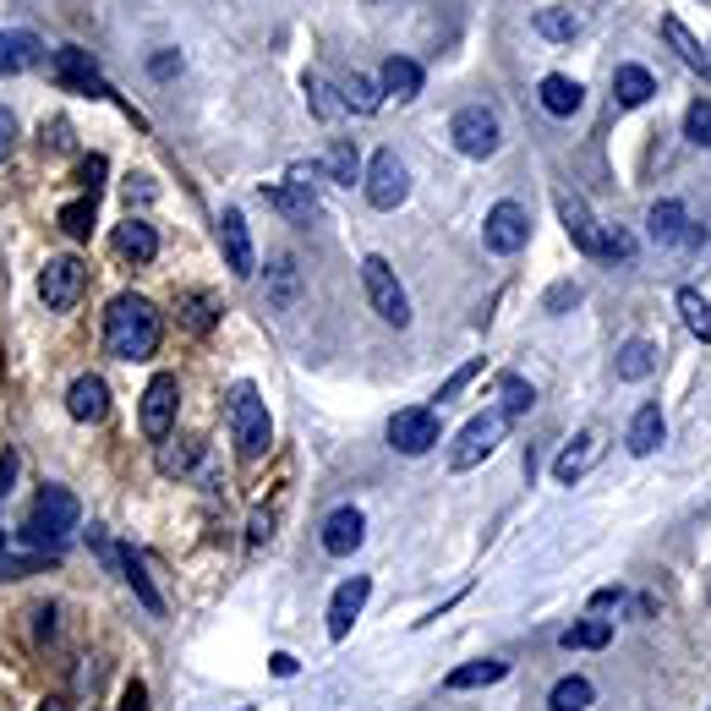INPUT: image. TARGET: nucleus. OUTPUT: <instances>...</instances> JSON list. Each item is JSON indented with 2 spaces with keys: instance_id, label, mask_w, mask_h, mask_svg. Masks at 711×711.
Returning <instances> with one entry per match:
<instances>
[{
  "instance_id": "1",
  "label": "nucleus",
  "mask_w": 711,
  "mask_h": 711,
  "mask_svg": "<svg viewBox=\"0 0 711 711\" xmlns=\"http://www.w3.org/2000/svg\"><path fill=\"white\" fill-rule=\"evenodd\" d=\"M104 346L115 361H148L159 351V313L143 296H115L104 313Z\"/></svg>"
},
{
  "instance_id": "2",
  "label": "nucleus",
  "mask_w": 711,
  "mask_h": 711,
  "mask_svg": "<svg viewBox=\"0 0 711 711\" xmlns=\"http://www.w3.org/2000/svg\"><path fill=\"white\" fill-rule=\"evenodd\" d=\"M230 432H236L241 460H263V454H269L274 421H269V405H263L258 383H236V388H230Z\"/></svg>"
},
{
  "instance_id": "3",
  "label": "nucleus",
  "mask_w": 711,
  "mask_h": 711,
  "mask_svg": "<svg viewBox=\"0 0 711 711\" xmlns=\"http://www.w3.org/2000/svg\"><path fill=\"white\" fill-rule=\"evenodd\" d=\"M77 520H82V504H77L66 487H44V493L33 498L27 537H33L38 548H55V542H66V537L77 531Z\"/></svg>"
},
{
  "instance_id": "4",
  "label": "nucleus",
  "mask_w": 711,
  "mask_h": 711,
  "mask_svg": "<svg viewBox=\"0 0 711 711\" xmlns=\"http://www.w3.org/2000/svg\"><path fill=\"white\" fill-rule=\"evenodd\" d=\"M361 285H366V302H372V313L383 318V324H394V329H405L410 324V296L399 291V280H394V269L372 252V258H361Z\"/></svg>"
},
{
  "instance_id": "5",
  "label": "nucleus",
  "mask_w": 711,
  "mask_h": 711,
  "mask_svg": "<svg viewBox=\"0 0 711 711\" xmlns=\"http://www.w3.org/2000/svg\"><path fill=\"white\" fill-rule=\"evenodd\" d=\"M504 427H509L504 410H482V416H471V421L460 427L454 449H449V471H471V465H482V460L504 443Z\"/></svg>"
},
{
  "instance_id": "6",
  "label": "nucleus",
  "mask_w": 711,
  "mask_h": 711,
  "mask_svg": "<svg viewBox=\"0 0 711 711\" xmlns=\"http://www.w3.org/2000/svg\"><path fill=\"white\" fill-rule=\"evenodd\" d=\"M49 77H55L66 93L110 99V82H104V71H99V66H93V55H88V49H77V44H66V49H49Z\"/></svg>"
},
{
  "instance_id": "7",
  "label": "nucleus",
  "mask_w": 711,
  "mask_h": 711,
  "mask_svg": "<svg viewBox=\"0 0 711 711\" xmlns=\"http://www.w3.org/2000/svg\"><path fill=\"white\" fill-rule=\"evenodd\" d=\"M405 198H410V170H405V159H399L394 148L372 154V165H366V203H372V208H399Z\"/></svg>"
},
{
  "instance_id": "8",
  "label": "nucleus",
  "mask_w": 711,
  "mask_h": 711,
  "mask_svg": "<svg viewBox=\"0 0 711 711\" xmlns=\"http://www.w3.org/2000/svg\"><path fill=\"white\" fill-rule=\"evenodd\" d=\"M449 137H454V148H460L465 159H487V154H498V115L482 110V104H465V110L449 121Z\"/></svg>"
},
{
  "instance_id": "9",
  "label": "nucleus",
  "mask_w": 711,
  "mask_h": 711,
  "mask_svg": "<svg viewBox=\"0 0 711 711\" xmlns=\"http://www.w3.org/2000/svg\"><path fill=\"white\" fill-rule=\"evenodd\" d=\"M82 285H88V269H82L77 258H49L44 274H38V302L55 307V313H66V307L82 296Z\"/></svg>"
},
{
  "instance_id": "10",
  "label": "nucleus",
  "mask_w": 711,
  "mask_h": 711,
  "mask_svg": "<svg viewBox=\"0 0 711 711\" xmlns=\"http://www.w3.org/2000/svg\"><path fill=\"white\" fill-rule=\"evenodd\" d=\"M388 443H394L399 454H427V449L438 443V410H427V405L394 410V416H388Z\"/></svg>"
},
{
  "instance_id": "11",
  "label": "nucleus",
  "mask_w": 711,
  "mask_h": 711,
  "mask_svg": "<svg viewBox=\"0 0 711 711\" xmlns=\"http://www.w3.org/2000/svg\"><path fill=\"white\" fill-rule=\"evenodd\" d=\"M487 252H498V258H515L526 241H531V214L520 208V203H498L493 214H487Z\"/></svg>"
},
{
  "instance_id": "12",
  "label": "nucleus",
  "mask_w": 711,
  "mask_h": 711,
  "mask_svg": "<svg viewBox=\"0 0 711 711\" xmlns=\"http://www.w3.org/2000/svg\"><path fill=\"white\" fill-rule=\"evenodd\" d=\"M176 394H181V383H176L170 372H154V383L143 388V432H148L154 443H165V438H170V421H176Z\"/></svg>"
},
{
  "instance_id": "13",
  "label": "nucleus",
  "mask_w": 711,
  "mask_h": 711,
  "mask_svg": "<svg viewBox=\"0 0 711 711\" xmlns=\"http://www.w3.org/2000/svg\"><path fill=\"white\" fill-rule=\"evenodd\" d=\"M219 241H225V263H230V274H236V280H252V274H258V252H252V236H247L241 208H225V219H219Z\"/></svg>"
},
{
  "instance_id": "14",
  "label": "nucleus",
  "mask_w": 711,
  "mask_h": 711,
  "mask_svg": "<svg viewBox=\"0 0 711 711\" xmlns=\"http://www.w3.org/2000/svg\"><path fill=\"white\" fill-rule=\"evenodd\" d=\"M361 537H366V515L346 504V509H335L329 520H324V553L329 558H351L356 548H361Z\"/></svg>"
},
{
  "instance_id": "15",
  "label": "nucleus",
  "mask_w": 711,
  "mask_h": 711,
  "mask_svg": "<svg viewBox=\"0 0 711 711\" xmlns=\"http://www.w3.org/2000/svg\"><path fill=\"white\" fill-rule=\"evenodd\" d=\"M646 225H652V241H657V247H696V241H701V236L690 230V214H685L679 198H663Z\"/></svg>"
},
{
  "instance_id": "16",
  "label": "nucleus",
  "mask_w": 711,
  "mask_h": 711,
  "mask_svg": "<svg viewBox=\"0 0 711 711\" xmlns=\"http://www.w3.org/2000/svg\"><path fill=\"white\" fill-rule=\"evenodd\" d=\"M366 597H372V580H366V575H351V580L335 591V602H329V635H335V641H346V635L356 630Z\"/></svg>"
},
{
  "instance_id": "17",
  "label": "nucleus",
  "mask_w": 711,
  "mask_h": 711,
  "mask_svg": "<svg viewBox=\"0 0 711 711\" xmlns=\"http://www.w3.org/2000/svg\"><path fill=\"white\" fill-rule=\"evenodd\" d=\"M66 410H71V421H104V416H110V388H104V377L82 372V377L66 388Z\"/></svg>"
},
{
  "instance_id": "18",
  "label": "nucleus",
  "mask_w": 711,
  "mask_h": 711,
  "mask_svg": "<svg viewBox=\"0 0 711 711\" xmlns=\"http://www.w3.org/2000/svg\"><path fill=\"white\" fill-rule=\"evenodd\" d=\"M558 219H564V230H569V241L586 252V258H597V219H591V208H586V198H575V192H558Z\"/></svg>"
},
{
  "instance_id": "19",
  "label": "nucleus",
  "mask_w": 711,
  "mask_h": 711,
  "mask_svg": "<svg viewBox=\"0 0 711 711\" xmlns=\"http://www.w3.org/2000/svg\"><path fill=\"white\" fill-rule=\"evenodd\" d=\"M263 203H269V208H280L291 225H313V219H318V198H313L307 187H296V181L263 187Z\"/></svg>"
},
{
  "instance_id": "20",
  "label": "nucleus",
  "mask_w": 711,
  "mask_h": 711,
  "mask_svg": "<svg viewBox=\"0 0 711 711\" xmlns=\"http://www.w3.org/2000/svg\"><path fill=\"white\" fill-rule=\"evenodd\" d=\"M597 460H602V438H597V432H580V438H575V443L553 460V476H558L564 487H575V482H580Z\"/></svg>"
},
{
  "instance_id": "21",
  "label": "nucleus",
  "mask_w": 711,
  "mask_h": 711,
  "mask_svg": "<svg viewBox=\"0 0 711 711\" xmlns=\"http://www.w3.org/2000/svg\"><path fill=\"white\" fill-rule=\"evenodd\" d=\"M663 38L674 44V55H679L696 77H707V82H711V49L696 38V33H690V27H685V22H679V16H663Z\"/></svg>"
},
{
  "instance_id": "22",
  "label": "nucleus",
  "mask_w": 711,
  "mask_h": 711,
  "mask_svg": "<svg viewBox=\"0 0 711 711\" xmlns=\"http://www.w3.org/2000/svg\"><path fill=\"white\" fill-rule=\"evenodd\" d=\"M115 252H121L126 263H154V258H159V236H154V225H148V219H126V225H115Z\"/></svg>"
},
{
  "instance_id": "23",
  "label": "nucleus",
  "mask_w": 711,
  "mask_h": 711,
  "mask_svg": "<svg viewBox=\"0 0 711 711\" xmlns=\"http://www.w3.org/2000/svg\"><path fill=\"white\" fill-rule=\"evenodd\" d=\"M377 88H383L388 99H399V104H405V99H416V93H421V66H416L410 55H388V60H383Z\"/></svg>"
},
{
  "instance_id": "24",
  "label": "nucleus",
  "mask_w": 711,
  "mask_h": 711,
  "mask_svg": "<svg viewBox=\"0 0 711 711\" xmlns=\"http://www.w3.org/2000/svg\"><path fill=\"white\" fill-rule=\"evenodd\" d=\"M663 438H668V421H663V405H641L635 410V421H630V454H657L663 449Z\"/></svg>"
},
{
  "instance_id": "25",
  "label": "nucleus",
  "mask_w": 711,
  "mask_h": 711,
  "mask_svg": "<svg viewBox=\"0 0 711 711\" xmlns=\"http://www.w3.org/2000/svg\"><path fill=\"white\" fill-rule=\"evenodd\" d=\"M531 27H537L542 38H553V44H569V38L586 27V16H580L575 5H542V11L531 16Z\"/></svg>"
},
{
  "instance_id": "26",
  "label": "nucleus",
  "mask_w": 711,
  "mask_h": 711,
  "mask_svg": "<svg viewBox=\"0 0 711 711\" xmlns=\"http://www.w3.org/2000/svg\"><path fill=\"white\" fill-rule=\"evenodd\" d=\"M498 679H509V663H504V657H482V663L454 668V674L443 679V690H487V685H498Z\"/></svg>"
},
{
  "instance_id": "27",
  "label": "nucleus",
  "mask_w": 711,
  "mask_h": 711,
  "mask_svg": "<svg viewBox=\"0 0 711 711\" xmlns=\"http://www.w3.org/2000/svg\"><path fill=\"white\" fill-rule=\"evenodd\" d=\"M652 93H657V82H652V71H646V66H619V71H613V99H619L624 110L646 104Z\"/></svg>"
},
{
  "instance_id": "28",
  "label": "nucleus",
  "mask_w": 711,
  "mask_h": 711,
  "mask_svg": "<svg viewBox=\"0 0 711 711\" xmlns=\"http://www.w3.org/2000/svg\"><path fill=\"white\" fill-rule=\"evenodd\" d=\"M537 93H542V110H548V115H575L586 88H580L575 77H558V71H553V77H542V88H537Z\"/></svg>"
},
{
  "instance_id": "29",
  "label": "nucleus",
  "mask_w": 711,
  "mask_h": 711,
  "mask_svg": "<svg viewBox=\"0 0 711 711\" xmlns=\"http://www.w3.org/2000/svg\"><path fill=\"white\" fill-rule=\"evenodd\" d=\"M608 641H613V624H608V619H580V624H569V630L558 635L564 652H602Z\"/></svg>"
},
{
  "instance_id": "30",
  "label": "nucleus",
  "mask_w": 711,
  "mask_h": 711,
  "mask_svg": "<svg viewBox=\"0 0 711 711\" xmlns=\"http://www.w3.org/2000/svg\"><path fill=\"white\" fill-rule=\"evenodd\" d=\"M121 575H126V586L137 591V602H143L148 613H165V597L154 591V580H148V564H143L137 553H126V548H121Z\"/></svg>"
},
{
  "instance_id": "31",
  "label": "nucleus",
  "mask_w": 711,
  "mask_h": 711,
  "mask_svg": "<svg viewBox=\"0 0 711 711\" xmlns=\"http://www.w3.org/2000/svg\"><path fill=\"white\" fill-rule=\"evenodd\" d=\"M33 60H38V38H33V33H0V71H5V77L27 71Z\"/></svg>"
},
{
  "instance_id": "32",
  "label": "nucleus",
  "mask_w": 711,
  "mask_h": 711,
  "mask_svg": "<svg viewBox=\"0 0 711 711\" xmlns=\"http://www.w3.org/2000/svg\"><path fill=\"white\" fill-rule=\"evenodd\" d=\"M324 170H329V181H335V187H356V181H361V159H356L351 137H335V143H329Z\"/></svg>"
},
{
  "instance_id": "33",
  "label": "nucleus",
  "mask_w": 711,
  "mask_h": 711,
  "mask_svg": "<svg viewBox=\"0 0 711 711\" xmlns=\"http://www.w3.org/2000/svg\"><path fill=\"white\" fill-rule=\"evenodd\" d=\"M340 104H346V110H356V115H372V110L383 104V88H377L372 77H361V71H356V77H346V82H340Z\"/></svg>"
},
{
  "instance_id": "34",
  "label": "nucleus",
  "mask_w": 711,
  "mask_h": 711,
  "mask_svg": "<svg viewBox=\"0 0 711 711\" xmlns=\"http://www.w3.org/2000/svg\"><path fill=\"white\" fill-rule=\"evenodd\" d=\"M498 399H504V416L515 421V416H526V410L537 405V388H531L520 372H504V377H498Z\"/></svg>"
},
{
  "instance_id": "35",
  "label": "nucleus",
  "mask_w": 711,
  "mask_h": 711,
  "mask_svg": "<svg viewBox=\"0 0 711 711\" xmlns=\"http://www.w3.org/2000/svg\"><path fill=\"white\" fill-rule=\"evenodd\" d=\"M591 696H597V690H591V679L569 674V679H558V685H553L548 707H553V711H586V707H591Z\"/></svg>"
},
{
  "instance_id": "36",
  "label": "nucleus",
  "mask_w": 711,
  "mask_h": 711,
  "mask_svg": "<svg viewBox=\"0 0 711 711\" xmlns=\"http://www.w3.org/2000/svg\"><path fill=\"white\" fill-rule=\"evenodd\" d=\"M657 372V351L646 346V340H630L624 351H619V377L624 383H641V377H652Z\"/></svg>"
},
{
  "instance_id": "37",
  "label": "nucleus",
  "mask_w": 711,
  "mask_h": 711,
  "mask_svg": "<svg viewBox=\"0 0 711 711\" xmlns=\"http://www.w3.org/2000/svg\"><path fill=\"white\" fill-rule=\"evenodd\" d=\"M679 313H685V329H690L696 340H707V346H711V302H707V296L685 285V291H679Z\"/></svg>"
},
{
  "instance_id": "38",
  "label": "nucleus",
  "mask_w": 711,
  "mask_h": 711,
  "mask_svg": "<svg viewBox=\"0 0 711 711\" xmlns=\"http://www.w3.org/2000/svg\"><path fill=\"white\" fill-rule=\"evenodd\" d=\"M93 208H99V198L66 203V208H60V230H66L71 241H88V236H93Z\"/></svg>"
},
{
  "instance_id": "39",
  "label": "nucleus",
  "mask_w": 711,
  "mask_h": 711,
  "mask_svg": "<svg viewBox=\"0 0 711 711\" xmlns=\"http://www.w3.org/2000/svg\"><path fill=\"white\" fill-rule=\"evenodd\" d=\"M192 465H198V443H192V438H181V443H165V449H159V471H165V476H187Z\"/></svg>"
},
{
  "instance_id": "40",
  "label": "nucleus",
  "mask_w": 711,
  "mask_h": 711,
  "mask_svg": "<svg viewBox=\"0 0 711 711\" xmlns=\"http://www.w3.org/2000/svg\"><path fill=\"white\" fill-rule=\"evenodd\" d=\"M597 258H608V263H630V258H635V236L619 230V225L602 230V236H597Z\"/></svg>"
},
{
  "instance_id": "41",
  "label": "nucleus",
  "mask_w": 711,
  "mask_h": 711,
  "mask_svg": "<svg viewBox=\"0 0 711 711\" xmlns=\"http://www.w3.org/2000/svg\"><path fill=\"white\" fill-rule=\"evenodd\" d=\"M269 274H274V302H280V307H296V291H302L296 263H291V258H274V269H269Z\"/></svg>"
},
{
  "instance_id": "42",
  "label": "nucleus",
  "mask_w": 711,
  "mask_h": 711,
  "mask_svg": "<svg viewBox=\"0 0 711 711\" xmlns=\"http://www.w3.org/2000/svg\"><path fill=\"white\" fill-rule=\"evenodd\" d=\"M685 137H690L696 148H711V99H696V104L685 110Z\"/></svg>"
},
{
  "instance_id": "43",
  "label": "nucleus",
  "mask_w": 711,
  "mask_h": 711,
  "mask_svg": "<svg viewBox=\"0 0 711 711\" xmlns=\"http://www.w3.org/2000/svg\"><path fill=\"white\" fill-rule=\"evenodd\" d=\"M181 324H187L192 335H208V329H214V302H208V296H187V302H181Z\"/></svg>"
},
{
  "instance_id": "44",
  "label": "nucleus",
  "mask_w": 711,
  "mask_h": 711,
  "mask_svg": "<svg viewBox=\"0 0 711 711\" xmlns=\"http://www.w3.org/2000/svg\"><path fill=\"white\" fill-rule=\"evenodd\" d=\"M482 366H487V356H471V361H465V366H460V372H454V377H449L443 388H438V405H449V399H460V388H465V383H471V377H476Z\"/></svg>"
},
{
  "instance_id": "45",
  "label": "nucleus",
  "mask_w": 711,
  "mask_h": 711,
  "mask_svg": "<svg viewBox=\"0 0 711 711\" xmlns=\"http://www.w3.org/2000/svg\"><path fill=\"white\" fill-rule=\"evenodd\" d=\"M104 170H110V165H104V154H88V159L77 165V181L88 187V198H99V187H104Z\"/></svg>"
},
{
  "instance_id": "46",
  "label": "nucleus",
  "mask_w": 711,
  "mask_h": 711,
  "mask_svg": "<svg viewBox=\"0 0 711 711\" xmlns=\"http://www.w3.org/2000/svg\"><path fill=\"white\" fill-rule=\"evenodd\" d=\"M302 88H307V104H313V115H324V121H329V115H335V110H340V104H335V99H329V88H324V82H318V77H307V82H302Z\"/></svg>"
},
{
  "instance_id": "47",
  "label": "nucleus",
  "mask_w": 711,
  "mask_h": 711,
  "mask_svg": "<svg viewBox=\"0 0 711 711\" xmlns=\"http://www.w3.org/2000/svg\"><path fill=\"white\" fill-rule=\"evenodd\" d=\"M88 548H93V553H99V558H104V569H121V548H115V542H110V537H104V531H99V526H93V531H88Z\"/></svg>"
},
{
  "instance_id": "48",
  "label": "nucleus",
  "mask_w": 711,
  "mask_h": 711,
  "mask_svg": "<svg viewBox=\"0 0 711 711\" xmlns=\"http://www.w3.org/2000/svg\"><path fill=\"white\" fill-rule=\"evenodd\" d=\"M575 302H580V291H575V285H553L542 307H548V313H564V307H575Z\"/></svg>"
},
{
  "instance_id": "49",
  "label": "nucleus",
  "mask_w": 711,
  "mask_h": 711,
  "mask_svg": "<svg viewBox=\"0 0 711 711\" xmlns=\"http://www.w3.org/2000/svg\"><path fill=\"white\" fill-rule=\"evenodd\" d=\"M11 482H16V454L5 449V454H0V498L11 493Z\"/></svg>"
},
{
  "instance_id": "50",
  "label": "nucleus",
  "mask_w": 711,
  "mask_h": 711,
  "mask_svg": "<svg viewBox=\"0 0 711 711\" xmlns=\"http://www.w3.org/2000/svg\"><path fill=\"white\" fill-rule=\"evenodd\" d=\"M11 148H16V126H11V115L0 110V159H11Z\"/></svg>"
},
{
  "instance_id": "51",
  "label": "nucleus",
  "mask_w": 711,
  "mask_h": 711,
  "mask_svg": "<svg viewBox=\"0 0 711 711\" xmlns=\"http://www.w3.org/2000/svg\"><path fill=\"white\" fill-rule=\"evenodd\" d=\"M176 66H181V55H176V49L154 55V77H176Z\"/></svg>"
},
{
  "instance_id": "52",
  "label": "nucleus",
  "mask_w": 711,
  "mask_h": 711,
  "mask_svg": "<svg viewBox=\"0 0 711 711\" xmlns=\"http://www.w3.org/2000/svg\"><path fill=\"white\" fill-rule=\"evenodd\" d=\"M66 143H71V137H66V121H55V126L44 121V148H66Z\"/></svg>"
},
{
  "instance_id": "53",
  "label": "nucleus",
  "mask_w": 711,
  "mask_h": 711,
  "mask_svg": "<svg viewBox=\"0 0 711 711\" xmlns=\"http://www.w3.org/2000/svg\"><path fill=\"white\" fill-rule=\"evenodd\" d=\"M274 537V515H252V542H269Z\"/></svg>"
},
{
  "instance_id": "54",
  "label": "nucleus",
  "mask_w": 711,
  "mask_h": 711,
  "mask_svg": "<svg viewBox=\"0 0 711 711\" xmlns=\"http://www.w3.org/2000/svg\"><path fill=\"white\" fill-rule=\"evenodd\" d=\"M121 711H148V690H143V685H132V690H126V701H121Z\"/></svg>"
},
{
  "instance_id": "55",
  "label": "nucleus",
  "mask_w": 711,
  "mask_h": 711,
  "mask_svg": "<svg viewBox=\"0 0 711 711\" xmlns=\"http://www.w3.org/2000/svg\"><path fill=\"white\" fill-rule=\"evenodd\" d=\"M269 663H274V674H280V679H291V674H296V657H291V652H274Z\"/></svg>"
},
{
  "instance_id": "56",
  "label": "nucleus",
  "mask_w": 711,
  "mask_h": 711,
  "mask_svg": "<svg viewBox=\"0 0 711 711\" xmlns=\"http://www.w3.org/2000/svg\"><path fill=\"white\" fill-rule=\"evenodd\" d=\"M591 608H624V591H597V602Z\"/></svg>"
},
{
  "instance_id": "57",
  "label": "nucleus",
  "mask_w": 711,
  "mask_h": 711,
  "mask_svg": "<svg viewBox=\"0 0 711 711\" xmlns=\"http://www.w3.org/2000/svg\"><path fill=\"white\" fill-rule=\"evenodd\" d=\"M38 635H55V608H38Z\"/></svg>"
},
{
  "instance_id": "58",
  "label": "nucleus",
  "mask_w": 711,
  "mask_h": 711,
  "mask_svg": "<svg viewBox=\"0 0 711 711\" xmlns=\"http://www.w3.org/2000/svg\"><path fill=\"white\" fill-rule=\"evenodd\" d=\"M38 711H71V707H66V701H44Z\"/></svg>"
}]
</instances>
